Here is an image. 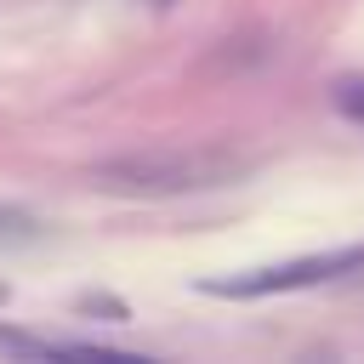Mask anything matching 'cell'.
Masks as SVG:
<instances>
[{"instance_id": "cell-1", "label": "cell", "mask_w": 364, "mask_h": 364, "mask_svg": "<svg viewBox=\"0 0 364 364\" xmlns=\"http://www.w3.org/2000/svg\"><path fill=\"white\" fill-rule=\"evenodd\" d=\"M245 165L228 154H199V148H142V154H114L97 159L85 171L91 188L102 193H136V199H171V193H199L216 188L228 176H239Z\"/></svg>"}, {"instance_id": "cell-4", "label": "cell", "mask_w": 364, "mask_h": 364, "mask_svg": "<svg viewBox=\"0 0 364 364\" xmlns=\"http://www.w3.org/2000/svg\"><path fill=\"white\" fill-rule=\"evenodd\" d=\"M330 102H336V114H341V119L364 125V74H341V80L330 85Z\"/></svg>"}, {"instance_id": "cell-2", "label": "cell", "mask_w": 364, "mask_h": 364, "mask_svg": "<svg viewBox=\"0 0 364 364\" xmlns=\"http://www.w3.org/2000/svg\"><path fill=\"white\" fill-rule=\"evenodd\" d=\"M364 273V245H336V250H313V256H290L273 267H245V273H222L205 279V296H228V301H262V296H284V290H313L330 279Z\"/></svg>"}, {"instance_id": "cell-3", "label": "cell", "mask_w": 364, "mask_h": 364, "mask_svg": "<svg viewBox=\"0 0 364 364\" xmlns=\"http://www.w3.org/2000/svg\"><path fill=\"white\" fill-rule=\"evenodd\" d=\"M102 347L91 341H57V336H28V330H0V358H97Z\"/></svg>"}]
</instances>
